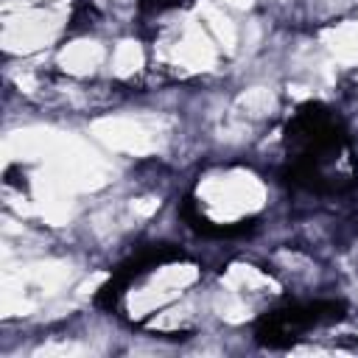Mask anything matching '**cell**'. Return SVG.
I'll return each mask as SVG.
<instances>
[{
    "label": "cell",
    "mask_w": 358,
    "mask_h": 358,
    "mask_svg": "<svg viewBox=\"0 0 358 358\" xmlns=\"http://www.w3.org/2000/svg\"><path fill=\"white\" fill-rule=\"evenodd\" d=\"M182 257H185V255H182L176 246H168V243H154V246L140 249L137 255H131L129 260H123V263L112 271V277L101 285L95 302H98L101 308H106V310L117 308L120 296L126 294V288H129L134 280H140L143 274H148V271H154V268H159V266H168V263H173V260H182Z\"/></svg>",
    "instance_id": "obj_3"
},
{
    "label": "cell",
    "mask_w": 358,
    "mask_h": 358,
    "mask_svg": "<svg viewBox=\"0 0 358 358\" xmlns=\"http://www.w3.org/2000/svg\"><path fill=\"white\" fill-rule=\"evenodd\" d=\"M282 179L294 190L333 196L355 185V162L341 117L324 103L299 106L285 126Z\"/></svg>",
    "instance_id": "obj_1"
},
{
    "label": "cell",
    "mask_w": 358,
    "mask_h": 358,
    "mask_svg": "<svg viewBox=\"0 0 358 358\" xmlns=\"http://www.w3.org/2000/svg\"><path fill=\"white\" fill-rule=\"evenodd\" d=\"M179 6H182V0H137V8L143 17H157V14L179 8Z\"/></svg>",
    "instance_id": "obj_4"
},
{
    "label": "cell",
    "mask_w": 358,
    "mask_h": 358,
    "mask_svg": "<svg viewBox=\"0 0 358 358\" xmlns=\"http://www.w3.org/2000/svg\"><path fill=\"white\" fill-rule=\"evenodd\" d=\"M347 316V305L344 299H310V302H291L282 308H274L268 313H263L255 322V341L260 347L268 350H280V347H291L299 338H305V333L341 322Z\"/></svg>",
    "instance_id": "obj_2"
}]
</instances>
